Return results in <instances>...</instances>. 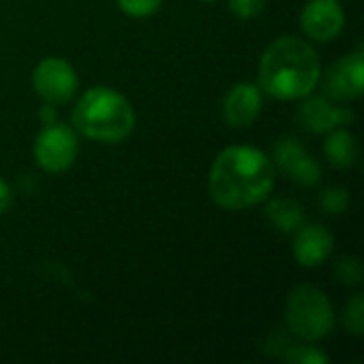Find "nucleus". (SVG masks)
I'll use <instances>...</instances> for the list:
<instances>
[{
  "label": "nucleus",
  "instance_id": "13",
  "mask_svg": "<svg viewBox=\"0 0 364 364\" xmlns=\"http://www.w3.org/2000/svg\"><path fill=\"white\" fill-rule=\"evenodd\" d=\"M324 154L328 158V162L337 168H352L358 162L360 149H358V141L356 136L346 130V128H335L328 132V139L324 143Z\"/></svg>",
  "mask_w": 364,
  "mask_h": 364
},
{
  "label": "nucleus",
  "instance_id": "3",
  "mask_svg": "<svg viewBox=\"0 0 364 364\" xmlns=\"http://www.w3.org/2000/svg\"><path fill=\"white\" fill-rule=\"evenodd\" d=\"M73 124L77 132L100 143H119L130 136L136 124L134 109L113 87H92L75 105Z\"/></svg>",
  "mask_w": 364,
  "mask_h": 364
},
{
  "label": "nucleus",
  "instance_id": "16",
  "mask_svg": "<svg viewBox=\"0 0 364 364\" xmlns=\"http://www.w3.org/2000/svg\"><path fill=\"white\" fill-rule=\"evenodd\" d=\"M343 324L346 328L356 335L363 337L364 335V294H354L352 301L346 305L343 309Z\"/></svg>",
  "mask_w": 364,
  "mask_h": 364
},
{
  "label": "nucleus",
  "instance_id": "7",
  "mask_svg": "<svg viewBox=\"0 0 364 364\" xmlns=\"http://www.w3.org/2000/svg\"><path fill=\"white\" fill-rule=\"evenodd\" d=\"M273 164L279 166V171L294 183L303 188H311L322 179V166L320 162L305 149V145L294 139L286 136L277 141L273 149Z\"/></svg>",
  "mask_w": 364,
  "mask_h": 364
},
{
  "label": "nucleus",
  "instance_id": "22",
  "mask_svg": "<svg viewBox=\"0 0 364 364\" xmlns=\"http://www.w3.org/2000/svg\"><path fill=\"white\" fill-rule=\"evenodd\" d=\"M41 117H43L47 124H53V109H51V107H45V111L41 113Z\"/></svg>",
  "mask_w": 364,
  "mask_h": 364
},
{
  "label": "nucleus",
  "instance_id": "9",
  "mask_svg": "<svg viewBox=\"0 0 364 364\" xmlns=\"http://www.w3.org/2000/svg\"><path fill=\"white\" fill-rule=\"evenodd\" d=\"M346 13L339 0H309L301 13L303 32L318 43H331L343 30Z\"/></svg>",
  "mask_w": 364,
  "mask_h": 364
},
{
  "label": "nucleus",
  "instance_id": "17",
  "mask_svg": "<svg viewBox=\"0 0 364 364\" xmlns=\"http://www.w3.org/2000/svg\"><path fill=\"white\" fill-rule=\"evenodd\" d=\"M335 275L346 286H358L363 284V262L356 256H343L337 260Z\"/></svg>",
  "mask_w": 364,
  "mask_h": 364
},
{
  "label": "nucleus",
  "instance_id": "15",
  "mask_svg": "<svg viewBox=\"0 0 364 364\" xmlns=\"http://www.w3.org/2000/svg\"><path fill=\"white\" fill-rule=\"evenodd\" d=\"M350 207V190L346 188H326L320 194V209L326 215H341Z\"/></svg>",
  "mask_w": 364,
  "mask_h": 364
},
{
  "label": "nucleus",
  "instance_id": "5",
  "mask_svg": "<svg viewBox=\"0 0 364 364\" xmlns=\"http://www.w3.org/2000/svg\"><path fill=\"white\" fill-rule=\"evenodd\" d=\"M79 154V141L75 130L64 124H47L34 141V160L47 173L68 171Z\"/></svg>",
  "mask_w": 364,
  "mask_h": 364
},
{
  "label": "nucleus",
  "instance_id": "8",
  "mask_svg": "<svg viewBox=\"0 0 364 364\" xmlns=\"http://www.w3.org/2000/svg\"><path fill=\"white\" fill-rule=\"evenodd\" d=\"M322 77V75H320ZM364 79L363 51L339 58L322 77L324 94L337 102H350L360 98Z\"/></svg>",
  "mask_w": 364,
  "mask_h": 364
},
{
  "label": "nucleus",
  "instance_id": "23",
  "mask_svg": "<svg viewBox=\"0 0 364 364\" xmlns=\"http://www.w3.org/2000/svg\"><path fill=\"white\" fill-rule=\"evenodd\" d=\"M205 2H211V0H205Z\"/></svg>",
  "mask_w": 364,
  "mask_h": 364
},
{
  "label": "nucleus",
  "instance_id": "20",
  "mask_svg": "<svg viewBox=\"0 0 364 364\" xmlns=\"http://www.w3.org/2000/svg\"><path fill=\"white\" fill-rule=\"evenodd\" d=\"M267 0H228L230 11L241 19H254L264 11Z\"/></svg>",
  "mask_w": 364,
  "mask_h": 364
},
{
  "label": "nucleus",
  "instance_id": "4",
  "mask_svg": "<svg viewBox=\"0 0 364 364\" xmlns=\"http://www.w3.org/2000/svg\"><path fill=\"white\" fill-rule=\"evenodd\" d=\"M286 322L288 328L303 341H320L333 333L335 309L328 296L311 286H296L286 303Z\"/></svg>",
  "mask_w": 364,
  "mask_h": 364
},
{
  "label": "nucleus",
  "instance_id": "19",
  "mask_svg": "<svg viewBox=\"0 0 364 364\" xmlns=\"http://www.w3.org/2000/svg\"><path fill=\"white\" fill-rule=\"evenodd\" d=\"M162 0H117V6L130 17H149L160 9Z\"/></svg>",
  "mask_w": 364,
  "mask_h": 364
},
{
  "label": "nucleus",
  "instance_id": "1",
  "mask_svg": "<svg viewBox=\"0 0 364 364\" xmlns=\"http://www.w3.org/2000/svg\"><path fill=\"white\" fill-rule=\"evenodd\" d=\"M273 160L252 145L222 149L209 171V194L213 203L230 211L260 205L273 192Z\"/></svg>",
  "mask_w": 364,
  "mask_h": 364
},
{
  "label": "nucleus",
  "instance_id": "14",
  "mask_svg": "<svg viewBox=\"0 0 364 364\" xmlns=\"http://www.w3.org/2000/svg\"><path fill=\"white\" fill-rule=\"evenodd\" d=\"M267 213V220L269 224L279 230V232H286V235H292L296 232L303 224H305V211L303 207L292 200V198H275L267 205L264 209Z\"/></svg>",
  "mask_w": 364,
  "mask_h": 364
},
{
  "label": "nucleus",
  "instance_id": "10",
  "mask_svg": "<svg viewBox=\"0 0 364 364\" xmlns=\"http://www.w3.org/2000/svg\"><path fill=\"white\" fill-rule=\"evenodd\" d=\"M301 124L316 134L331 132L339 126H348L354 122V113L348 107L337 105V100L328 96H305V102L299 111Z\"/></svg>",
  "mask_w": 364,
  "mask_h": 364
},
{
  "label": "nucleus",
  "instance_id": "12",
  "mask_svg": "<svg viewBox=\"0 0 364 364\" xmlns=\"http://www.w3.org/2000/svg\"><path fill=\"white\" fill-rule=\"evenodd\" d=\"M294 258L301 267L305 269H316L322 267L328 256L333 254L335 247V237L333 232L322 226V224H303L296 232H294Z\"/></svg>",
  "mask_w": 364,
  "mask_h": 364
},
{
  "label": "nucleus",
  "instance_id": "2",
  "mask_svg": "<svg viewBox=\"0 0 364 364\" xmlns=\"http://www.w3.org/2000/svg\"><path fill=\"white\" fill-rule=\"evenodd\" d=\"M320 75V58L307 41L279 36L260 58L258 87L279 100H301L316 90Z\"/></svg>",
  "mask_w": 364,
  "mask_h": 364
},
{
  "label": "nucleus",
  "instance_id": "21",
  "mask_svg": "<svg viewBox=\"0 0 364 364\" xmlns=\"http://www.w3.org/2000/svg\"><path fill=\"white\" fill-rule=\"evenodd\" d=\"M11 207V188L4 179H0V215Z\"/></svg>",
  "mask_w": 364,
  "mask_h": 364
},
{
  "label": "nucleus",
  "instance_id": "6",
  "mask_svg": "<svg viewBox=\"0 0 364 364\" xmlns=\"http://www.w3.org/2000/svg\"><path fill=\"white\" fill-rule=\"evenodd\" d=\"M32 83H34L36 94L49 105L68 102L79 87L75 68L62 58L41 60L32 73Z\"/></svg>",
  "mask_w": 364,
  "mask_h": 364
},
{
  "label": "nucleus",
  "instance_id": "11",
  "mask_svg": "<svg viewBox=\"0 0 364 364\" xmlns=\"http://www.w3.org/2000/svg\"><path fill=\"white\" fill-rule=\"evenodd\" d=\"M262 111V90L254 83H237L228 90L222 102L224 122L232 128L252 126Z\"/></svg>",
  "mask_w": 364,
  "mask_h": 364
},
{
  "label": "nucleus",
  "instance_id": "18",
  "mask_svg": "<svg viewBox=\"0 0 364 364\" xmlns=\"http://www.w3.org/2000/svg\"><path fill=\"white\" fill-rule=\"evenodd\" d=\"M286 360L292 364H326V354L314 346H292L286 352Z\"/></svg>",
  "mask_w": 364,
  "mask_h": 364
}]
</instances>
